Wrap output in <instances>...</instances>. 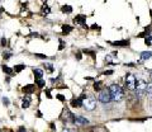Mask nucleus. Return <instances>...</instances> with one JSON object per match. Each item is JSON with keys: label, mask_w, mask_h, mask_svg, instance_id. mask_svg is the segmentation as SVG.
<instances>
[{"label": "nucleus", "mask_w": 152, "mask_h": 132, "mask_svg": "<svg viewBox=\"0 0 152 132\" xmlns=\"http://www.w3.org/2000/svg\"><path fill=\"white\" fill-rule=\"evenodd\" d=\"M36 84H37V87H39V88H43L46 85L45 80H42V79H36Z\"/></svg>", "instance_id": "ddd939ff"}, {"label": "nucleus", "mask_w": 152, "mask_h": 132, "mask_svg": "<svg viewBox=\"0 0 152 132\" xmlns=\"http://www.w3.org/2000/svg\"><path fill=\"white\" fill-rule=\"evenodd\" d=\"M100 85H102L100 81L95 83V84H94V90H95V92H96V90H100Z\"/></svg>", "instance_id": "412c9836"}, {"label": "nucleus", "mask_w": 152, "mask_h": 132, "mask_svg": "<svg viewBox=\"0 0 152 132\" xmlns=\"http://www.w3.org/2000/svg\"><path fill=\"white\" fill-rule=\"evenodd\" d=\"M83 98V107L86 111H93L96 107V100L93 97H88V95H81Z\"/></svg>", "instance_id": "f03ea898"}, {"label": "nucleus", "mask_w": 152, "mask_h": 132, "mask_svg": "<svg viewBox=\"0 0 152 132\" xmlns=\"http://www.w3.org/2000/svg\"><path fill=\"white\" fill-rule=\"evenodd\" d=\"M62 12H64V13H71V12H72V8H71L70 5L62 7Z\"/></svg>", "instance_id": "a211bd4d"}, {"label": "nucleus", "mask_w": 152, "mask_h": 132, "mask_svg": "<svg viewBox=\"0 0 152 132\" xmlns=\"http://www.w3.org/2000/svg\"><path fill=\"white\" fill-rule=\"evenodd\" d=\"M57 97H58V99H60V100H65V98H64V95H57Z\"/></svg>", "instance_id": "393cba45"}, {"label": "nucleus", "mask_w": 152, "mask_h": 132, "mask_svg": "<svg viewBox=\"0 0 152 132\" xmlns=\"http://www.w3.org/2000/svg\"><path fill=\"white\" fill-rule=\"evenodd\" d=\"M74 123H75L76 126H84V125H88V123H89V121H88L86 118H84V117L79 116V117H75Z\"/></svg>", "instance_id": "423d86ee"}, {"label": "nucleus", "mask_w": 152, "mask_h": 132, "mask_svg": "<svg viewBox=\"0 0 152 132\" xmlns=\"http://www.w3.org/2000/svg\"><path fill=\"white\" fill-rule=\"evenodd\" d=\"M104 74H105V75H112V74H113V71H112V70H109V71H105Z\"/></svg>", "instance_id": "b1692460"}, {"label": "nucleus", "mask_w": 152, "mask_h": 132, "mask_svg": "<svg viewBox=\"0 0 152 132\" xmlns=\"http://www.w3.org/2000/svg\"><path fill=\"white\" fill-rule=\"evenodd\" d=\"M152 57V52H142L141 54V60L145 61V60H150Z\"/></svg>", "instance_id": "9b49d317"}, {"label": "nucleus", "mask_w": 152, "mask_h": 132, "mask_svg": "<svg viewBox=\"0 0 152 132\" xmlns=\"http://www.w3.org/2000/svg\"><path fill=\"white\" fill-rule=\"evenodd\" d=\"M3 71L7 73L8 75H12V74H13V70H12L10 67H8V66H3Z\"/></svg>", "instance_id": "f3484780"}, {"label": "nucleus", "mask_w": 152, "mask_h": 132, "mask_svg": "<svg viewBox=\"0 0 152 132\" xmlns=\"http://www.w3.org/2000/svg\"><path fill=\"white\" fill-rule=\"evenodd\" d=\"M99 102H102L104 103V104H107V103H109L112 100V95H110V92H109V89L107 90V89H104V90L100 92V94H99Z\"/></svg>", "instance_id": "20e7f679"}, {"label": "nucleus", "mask_w": 152, "mask_h": 132, "mask_svg": "<svg viewBox=\"0 0 152 132\" xmlns=\"http://www.w3.org/2000/svg\"><path fill=\"white\" fill-rule=\"evenodd\" d=\"M29 98H27V100H26V99H24V102H23V104H22V108H24V109H26V108H28V107H29Z\"/></svg>", "instance_id": "6ab92c4d"}, {"label": "nucleus", "mask_w": 152, "mask_h": 132, "mask_svg": "<svg viewBox=\"0 0 152 132\" xmlns=\"http://www.w3.org/2000/svg\"><path fill=\"white\" fill-rule=\"evenodd\" d=\"M109 92H110V95H112V100L114 102H121L124 98V92H123V89L118 84H112L109 87Z\"/></svg>", "instance_id": "f257e3e1"}, {"label": "nucleus", "mask_w": 152, "mask_h": 132, "mask_svg": "<svg viewBox=\"0 0 152 132\" xmlns=\"http://www.w3.org/2000/svg\"><path fill=\"white\" fill-rule=\"evenodd\" d=\"M33 73H34V75H36V79H42V76H43V71L42 70H39V69H34L33 70Z\"/></svg>", "instance_id": "f8f14e48"}, {"label": "nucleus", "mask_w": 152, "mask_h": 132, "mask_svg": "<svg viewBox=\"0 0 152 132\" xmlns=\"http://www.w3.org/2000/svg\"><path fill=\"white\" fill-rule=\"evenodd\" d=\"M71 31H72V27H70V26H62V32L64 33H70Z\"/></svg>", "instance_id": "dca6fc26"}, {"label": "nucleus", "mask_w": 152, "mask_h": 132, "mask_svg": "<svg viewBox=\"0 0 152 132\" xmlns=\"http://www.w3.org/2000/svg\"><path fill=\"white\" fill-rule=\"evenodd\" d=\"M37 57H39V59H47V56L46 55H42V54H36Z\"/></svg>", "instance_id": "4be33fe9"}, {"label": "nucleus", "mask_w": 152, "mask_h": 132, "mask_svg": "<svg viewBox=\"0 0 152 132\" xmlns=\"http://www.w3.org/2000/svg\"><path fill=\"white\" fill-rule=\"evenodd\" d=\"M146 93H147V95L152 97V83H151V84H147V89H146Z\"/></svg>", "instance_id": "2eb2a0df"}, {"label": "nucleus", "mask_w": 152, "mask_h": 132, "mask_svg": "<svg viewBox=\"0 0 152 132\" xmlns=\"http://www.w3.org/2000/svg\"><path fill=\"white\" fill-rule=\"evenodd\" d=\"M151 81H152V71H151Z\"/></svg>", "instance_id": "cd10ccee"}, {"label": "nucleus", "mask_w": 152, "mask_h": 132, "mask_svg": "<svg viewBox=\"0 0 152 132\" xmlns=\"http://www.w3.org/2000/svg\"><path fill=\"white\" fill-rule=\"evenodd\" d=\"M43 66H45V67H46L47 70H48L50 73H52V71H53V70H55V69H53V66H52V64H45Z\"/></svg>", "instance_id": "aec40b11"}, {"label": "nucleus", "mask_w": 152, "mask_h": 132, "mask_svg": "<svg viewBox=\"0 0 152 132\" xmlns=\"http://www.w3.org/2000/svg\"><path fill=\"white\" fill-rule=\"evenodd\" d=\"M71 106H72V107H76V108L83 107V98L80 97L79 99H72V100H71Z\"/></svg>", "instance_id": "6e6552de"}, {"label": "nucleus", "mask_w": 152, "mask_h": 132, "mask_svg": "<svg viewBox=\"0 0 152 132\" xmlns=\"http://www.w3.org/2000/svg\"><path fill=\"white\" fill-rule=\"evenodd\" d=\"M136 84H137L136 78L133 76L132 74H128L126 76V88L129 89V90H134V89H136Z\"/></svg>", "instance_id": "39448f33"}, {"label": "nucleus", "mask_w": 152, "mask_h": 132, "mask_svg": "<svg viewBox=\"0 0 152 132\" xmlns=\"http://www.w3.org/2000/svg\"><path fill=\"white\" fill-rule=\"evenodd\" d=\"M114 46H121V47H128V45H129V41H118V42H113Z\"/></svg>", "instance_id": "9d476101"}, {"label": "nucleus", "mask_w": 152, "mask_h": 132, "mask_svg": "<svg viewBox=\"0 0 152 132\" xmlns=\"http://www.w3.org/2000/svg\"><path fill=\"white\" fill-rule=\"evenodd\" d=\"M1 45L5 46V45H7V41H5V40H1Z\"/></svg>", "instance_id": "a878e982"}, {"label": "nucleus", "mask_w": 152, "mask_h": 132, "mask_svg": "<svg viewBox=\"0 0 152 132\" xmlns=\"http://www.w3.org/2000/svg\"><path fill=\"white\" fill-rule=\"evenodd\" d=\"M24 69H26L24 65H18V66H15V67H14V71H15V73H20V71H23Z\"/></svg>", "instance_id": "4468645a"}, {"label": "nucleus", "mask_w": 152, "mask_h": 132, "mask_svg": "<svg viewBox=\"0 0 152 132\" xmlns=\"http://www.w3.org/2000/svg\"><path fill=\"white\" fill-rule=\"evenodd\" d=\"M3 102H4V104H7V106L9 104V100H8L7 98H3Z\"/></svg>", "instance_id": "5701e85b"}, {"label": "nucleus", "mask_w": 152, "mask_h": 132, "mask_svg": "<svg viewBox=\"0 0 152 132\" xmlns=\"http://www.w3.org/2000/svg\"><path fill=\"white\" fill-rule=\"evenodd\" d=\"M85 19H86L85 15H77L76 18H74V23L80 24V26H85Z\"/></svg>", "instance_id": "0eeeda50"}, {"label": "nucleus", "mask_w": 152, "mask_h": 132, "mask_svg": "<svg viewBox=\"0 0 152 132\" xmlns=\"http://www.w3.org/2000/svg\"><path fill=\"white\" fill-rule=\"evenodd\" d=\"M76 56H77V60H81V54H77Z\"/></svg>", "instance_id": "bb28decb"}, {"label": "nucleus", "mask_w": 152, "mask_h": 132, "mask_svg": "<svg viewBox=\"0 0 152 132\" xmlns=\"http://www.w3.org/2000/svg\"><path fill=\"white\" fill-rule=\"evenodd\" d=\"M34 85H32V84H29V85H26L24 88H23V92H24L26 94H32L33 92H34Z\"/></svg>", "instance_id": "1a4fd4ad"}, {"label": "nucleus", "mask_w": 152, "mask_h": 132, "mask_svg": "<svg viewBox=\"0 0 152 132\" xmlns=\"http://www.w3.org/2000/svg\"><path fill=\"white\" fill-rule=\"evenodd\" d=\"M146 89H147V83L145 81V80H138L136 84V94L137 97H142L146 94Z\"/></svg>", "instance_id": "7ed1b4c3"}]
</instances>
